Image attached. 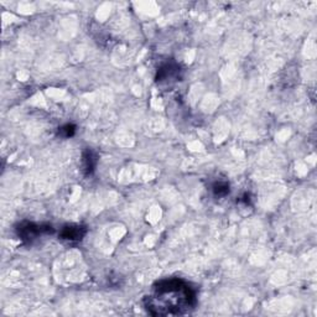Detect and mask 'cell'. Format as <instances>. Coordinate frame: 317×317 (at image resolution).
Here are the masks:
<instances>
[{
    "label": "cell",
    "mask_w": 317,
    "mask_h": 317,
    "mask_svg": "<svg viewBox=\"0 0 317 317\" xmlns=\"http://www.w3.org/2000/svg\"><path fill=\"white\" fill-rule=\"evenodd\" d=\"M60 135H62L63 138H71L73 137L74 133H76V126L73 124H67V125H63L61 129H60Z\"/></svg>",
    "instance_id": "52a82bcc"
},
{
    "label": "cell",
    "mask_w": 317,
    "mask_h": 317,
    "mask_svg": "<svg viewBox=\"0 0 317 317\" xmlns=\"http://www.w3.org/2000/svg\"><path fill=\"white\" fill-rule=\"evenodd\" d=\"M196 305V293L182 279L171 278L157 281L144 306L152 316H175L189 312Z\"/></svg>",
    "instance_id": "6da1fadb"
},
{
    "label": "cell",
    "mask_w": 317,
    "mask_h": 317,
    "mask_svg": "<svg viewBox=\"0 0 317 317\" xmlns=\"http://www.w3.org/2000/svg\"><path fill=\"white\" fill-rule=\"evenodd\" d=\"M213 192H215L216 196L218 197H223L229 192V185L227 182H216L213 185Z\"/></svg>",
    "instance_id": "8992f818"
},
{
    "label": "cell",
    "mask_w": 317,
    "mask_h": 317,
    "mask_svg": "<svg viewBox=\"0 0 317 317\" xmlns=\"http://www.w3.org/2000/svg\"><path fill=\"white\" fill-rule=\"evenodd\" d=\"M97 155L92 150H85L82 155V163H83V171H85L86 176L92 175L96 170L97 166Z\"/></svg>",
    "instance_id": "5b68a950"
},
{
    "label": "cell",
    "mask_w": 317,
    "mask_h": 317,
    "mask_svg": "<svg viewBox=\"0 0 317 317\" xmlns=\"http://www.w3.org/2000/svg\"><path fill=\"white\" fill-rule=\"evenodd\" d=\"M16 232H18V235L22 241L30 243V242L39 238L40 235L52 233L54 228L48 224H36L33 223V222H24V223L19 224Z\"/></svg>",
    "instance_id": "7a4b0ae2"
},
{
    "label": "cell",
    "mask_w": 317,
    "mask_h": 317,
    "mask_svg": "<svg viewBox=\"0 0 317 317\" xmlns=\"http://www.w3.org/2000/svg\"><path fill=\"white\" fill-rule=\"evenodd\" d=\"M86 233H87V229L83 226H66L60 233V237L65 241H81L85 237Z\"/></svg>",
    "instance_id": "3957f363"
},
{
    "label": "cell",
    "mask_w": 317,
    "mask_h": 317,
    "mask_svg": "<svg viewBox=\"0 0 317 317\" xmlns=\"http://www.w3.org/2000/svg\"><path fill=\"white\" fill-rule=\"evenodd\" d=\"M178 72H180V67L176 63H166L157 72L156 81L158 83L164 82V81H170L172 78H177Z\"/></svg>",
    "instance_id": "277c9868"
}]
</instances>
